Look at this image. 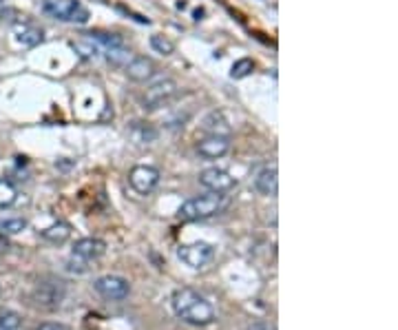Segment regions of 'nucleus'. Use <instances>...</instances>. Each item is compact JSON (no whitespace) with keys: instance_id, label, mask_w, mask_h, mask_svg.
<instances>
[{"instance_id":"obj_1","label":"nucleus","mask_w":398,"mask_h":330,"mask_svg":"<svg viewBox=\"0 0 398 330\" xmlns=\"http://www.w3.org/2000/svg\"><path fill=\"white\" fill-rule=\"evenodd\" d=\"M173 310L179 319L193 326H208L215 322V308L210 306L206 297H202L193 288H177L173 293Z\"/></svg>"},{"instance_id":"obj_2","label":"nucleus","mask_w":398,"mask_h":330,"mask_svg":"<svg viewBox=\"0 0 398 330\" xmlns=\"http://www.w3.org/2000/svg\"><path fill=\"white\" fill-rule=\"evenodd\" d=\"M224 208V195L222 193H208V195H197L181 204L179 217L186 222H199L217 215Z\"/></svg>"},{"instance_id":"obj_3","label":"nucleus","mask_w":398,"mask_h":330,"mask_svg":"<svg viewBox=\"0 0 398 330\" xmlns=\"http://www.w3.org/2000/svg\"><path fill=\"white\" fill-rule=\"evenodd\" d=\"M40 7L47 16L63 23L84 25L89 20V11L80 0H40Z\"/></svg>"},{"instance_id":"obj_4","label":"nucleus","mask_w":398,"mask_h":330,"mask_svg":"<svg viewBox=\"0 0 398 330\" xmlns=\"http://www.w3.org/2000/svg\"><path fill=\"white\" fill-rule=\"evenodd\" d=\"M179 91V87L173 78H160L153 82L146 94L142 98V107L144 109H158V107H164L166 102H171Z\"/></svg>"},{"instance_id":"obj_5","label":"nucleus","mask_w":398,"mask_h":330,"mask_svg":"<svg viewBox=\"0 0 398 330\" xmlns=\"http://www.w3.org/2000/svg\"><path fill=\"white\" fill-rule=\"evenodd\" d=\"M177 258L186 266L195 268V271H202V268H206L212 260H215V248L206 242L184 244L177 248Z\"/></svg>"},{"instance_id":"obj_6","label":"nucleus","mask_w":398,"mask_h":330,"mask_svg":"<svg viewBox=\"0 0 398 330\" xmlns=\"http://www.w3.org/2000/svg\"><path fill=\"white\" fill-rule=\"evenodd\" d=\"M67 293V286L63 279H47V281H40L36 291H34V302L42 308H58L63 304Z\"/></svg>"},{"instance_id":"obj_7","label":"nucleus","mask_w":398,"mask_h":330,"mask_svg":"<svg viewBox=\"0 0 398 330\" xmlns=\"http://www.w3.org/2000/svg\"><path fill=\"white\" fill-rule=\"evenodd\" d=\"M94 288L104 299H115V302H120V299H127L129 297L131 284L124 277H120V275H104V277H98L94 281Z\"/></svg>"},{"instance_id":"obj_8","label":"nucleus","mask_w":398,"mask_h":330,"mask_svg":"<svg viewBox=\"0 0 398 330\" xmlns=\"http://www.w3.org/2000/svg\"><path fill=\"white\" fill-rule=\"evenodd\" d=\"M199 184H202L204 189H208L210 193H228V191L235 189L237 179L226 169L212 167V169H206V171L199 173Z\"/></svg>"},{"instance_id":"obj_9","label":"nucleus","mask_w":398,"mask_h":330,"mask_svg":"<svg viewBox=\"0 0 398 330\" xmlns=\"http://www.w3.org/2000/svg\"><path fill=\"white\" fill-rule=\"evenodd\" d=\"M129 182L140 195H148L160 184V171L155 167L140 164V167H133V171L129 173Z\"/></svg>"},{"instance_id":"obj_10","label":"nucleus","mask_w":398,"mask_h":330,"mask_svg":"<svg viewBox=\"0 0 398 330\" xmlns=\"http://www.w3.org/2000/svg\"><path fill=\"white\" fill-rule=\"evenodd\" d=\"M106 250V244L98 237H82L78 242L73 244L71 248V260L80 262V264H89V262H96L98 258H102Z\"/></svg>"},{"instance_id":"obj_11","label":"nucleus","mask_w":398,"mask_h":330,"mask_svg":"<svg viewBox=\"0 0 398 330\" xmlns=\"http://www.w3.org/2000/svg\"><path fill=\"white\" fill-rule=\"evenodd\" d=\"M231 146L233 142L228 136H206L204 140H199L197 153L206 160H219L226 153H231Z\"/></svg>"},{"instance_id":"obj_12","label":"nucleus","mask_w":398,"mask_h":330,"mask_svg":"<svg viewBox=\"0 0 398 330\" xmlns=\"http://www.w3.org/2000/svg\"><path fill=\"white\" fill-rule=\"evenodd\" d=\"M124 73L133 82H148L155 76V63L146 56H133V60L124 67Z\"/></svg>"},{"instance_id":"obj_13","label":"nucleus","mask_w":398,"mask_h":330,"mask_svg":"<svg viewBox=\"0 0 398 330\" xmlns=\"http://www.w3.org/2000/svg\"><path fill=\"white\" fill-rule=\"evenodd\" d=\"M255 189L257 193L266 195V198H274L279 191V175H277V167H264L259 169L255 175Z\"/></svg>"},{"instance_id":"obj_14","label":"nucleus","mask_w":398,"mask_h":330,"mask_svg":"<svg viewBox=\"0 0 398 330\" xmlns=\"http://www.w3.org/2000/svg\"><path fill=\"white\" fill-rule=\"evenodd\" d=\"M202 125H204V129L210 133V136H228V131H231V122H228L222 111H210L204 118Z\"/></svg>"},{"instance_id":"obj_15","label":"nucleus","mask_w":398,"mask_h":330,"mask_svg":"<svg viewBox=\"0 0 398 330\" xmlns=\"http://www.w3.org/2000/svg\"><path fill=\"white\" fill-rule=\"evenodd\" d=\"M42 237L47 239V242H51V244H65L67 239L71 237V227L67 222H56V224H51V227H47L42 231Z\"/></svg>"},{"instance_id":"obj_16","label":"nucleus","mask_w":398,"mask_h":330,"mask_svg":"<svg viewBox=\"0 0 398 330\" xmlns=\"http://www.w3.org/2000/svg\"><path fill=\"white\" fill-rule=\"evenodd\" d=\"M16 40L23 44V47H36V44L42 42V29H38L34 25H20L16 29Z\"/></svg>"},{"instance_id":"obj_17","label":"nucleus","mask_w":398,"mask_h":330,"mask_svg":"<svg viewBox=\"0 0 398 330\" xmlns=\"http://www.w3.org/2000/svg\"><path fill=\"white\" fill-rule=\"evenodd\" d=\"M131 138L137 142V144H150L158 140V131L148 127L146 122H133L131 127Z\"/></svg>"},{"instance_id":"obj_18","label":"nucleus","mask_w":398,"mask_h":330,"mask_svg":"<svg viewBox=\"0 0 398 330\" xmlns=\"http://www.w3.org/2000/svg\"><path fill=\"white\" fill-rule=\"evenodd\" d=\"M104 56L106 60L113 65V67H127L131 60H133V53L122 44V47H111V49H104Z\"/></svg>"},{"instance_id":"obj_19","label":"nucleus","mask_w":398,"mask_h":330,"mask_svg":"<svg viewBox=\"0 0 398 330\" xmlns=\"http://www.w3.org/2000/svg\"><path fill=\"white\" fill-rule=\"evenodd\" d=\"M18 200V191L7 179H0V208H9Z\"/></svg>"},{"instance_id":"obj_20","label":"nucleus","mask_w":398,"mask_h":330,"mask_svg":"<svg viewBox=\"0 0 398 330\" xmlns=\"http://www.w3.org/2000/svg\"><path fill=\"white\" fill-rule=\"evenodd\" d=\"M27 227H29V224H27L25 217H9V220L0 222V233H3V235H18Z\"/></svg>"},{"instance_id":"obj_21","label":"nucleus","mask_w":398,"mask_h":330,"mask_svg":"<svg viewBox=\"0 0 398 330\" xmlns=\"http://www.w3.org/2000/svg\"><path fill=\"white\" fill-rule=\"evenodd\" d=\"M73 49H75V53H80L82 58H86V60H91V58H96L102 49L98 47V44L91 40V38H82V40H78V42H73Z\"/></svg>"},{"instance_id":"obj_22","label":"nucleus","mask_w":398,"mask_h":330,"mask_svg":"<svg viewBox=\"0 0 398 330\" xmlns=\"http://www.w3.org/2000/svg\"><path fill=\"white\" fill-rule=\"evenodd\" d=\"M150 49L155 53H160V56H171L175 51V44L168 40L166 36L155 34V36H150Z\"/></svg>"},{"instance_id":"obj_23","label":"nucleus","mask_w":398,"mask_h":330,"mask_svg":"<svg viewBox=\"0 0 398 330\" xmlns=\"http://www.w3.org/2000/svg\"><path fill=\"white\" fill-rule=\"evenodd\" d=\"M23 317L16 310H0V330H18Z\"/></svg>"},{"instance_id":"obj_24","label":"nucleus","mask_w":398,"mask_h":330,"mask_svg":"<svg viewBox=\"0 0 398 330\" xmlns=\"http://www.w3.org/2000/svg\"><path fill=\"white\" fill-rule=\"evenodd\" d=\"M252 71H255V63H252V60H250V58H241V60H237V63L233 65L231 76H233L235 80H241V78L250 76Z\"/></svg>"},{"instance_id":"obj_25","label":"nucleus","mask_w":398,"mask_h":330,"mask_svg":"<svg viewBox=\"0 0 398 330\" xmlns=\"http://www.w3.org/2000/svg\"><path fill=\"white\" fill-rule=\"evenodd\" d=\"M36 330H67V326H63V324H40Z\"/></svg>"},{"instance_id":"obj_26","label":"nucleus","mask_w":398,"mask_h":330,"mask_svg":"<svg viewBox=\"0 0 398 330\" xmlns=\"http://www.w3.org/2000/svg\"><path fill=\"white\" fill-rule=\"evenodd\" d=\"M3 11H5V0H0V16H3Z\"/></svg>"}]
</instances>
